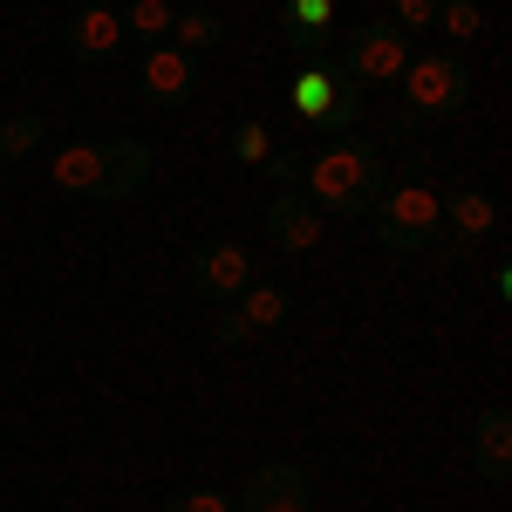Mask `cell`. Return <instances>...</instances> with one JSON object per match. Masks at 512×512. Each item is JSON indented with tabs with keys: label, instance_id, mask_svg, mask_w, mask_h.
Masks as SVG:
<instances>
[{
	"label": "cell",
	"instance_id": "8",
	"mask_svg": "<svg viewBox=\"0 0 512 512\" xmlns=\"http://www.w3.org/2000/svg\"><path fill=\"white\" fill-rule=\"evenodd\" d=\"M137 89H144V103H158V110L192 103V96H198V55L171 48V41H151L144 62H137Z\"/></svg>",
	"mask_w": 512,
	"mask_h": 512
},
{
	"label": "cell",
	"instance_id": "23",
	"mask_svg": "<svg viewBox=\"0 0 512 512\" xmlns=\"http://www.w3.org/2000/svg\"><path fill=\"white\" fill-rule=\"evenodd\" d=\"M164 512H233V499H226V492H212V485H198V492H178Z\"/></svg>",
	"mask_w": 512,
	"mask_h": 512
},
{
	"label": "cell",
	"instance_id": "17",
	"mask_svg": "<svg viewBox=\"0 0 512 512\" xmlns=\"http://www.w3.org/2000/svg\"><path fill=\"white\" fill-rule=\"evenodd\" d=\"M41 137H48L41 110H7V123H0V164H28L41 151Z\"/></svg>",
	"mask_w": 512,
	"mask_h": 512
},
{
	"label": "cell",
	"instance_id": "19",
	"mask_svg": "<svg viewBox=\"0 0 512 512\" xmlns=\"http://www.w3.org/2000/svg\"><path fill=\"white\" fill-rule=\"evenodd\" d=\"M437 35L451 41V48L478 41V35H485V14H478V0H437Z\"/></svg>",
	"mask_w": 512,
	"mask_h": 512
},
{
	"label": "cell",
	"instance_id": "20",
	"mask_svg": "<svg viewBox=\"0 0 512 512\" xmlns=\"http://www.w3.org/2000/svg\"><path fill=\"white\" fill-rule=\"evenodd\" d=\"M123 14V35H137V41H164L171 35V0H130V7H117Z\"/></svg>",
	"mask_w": 512,
	"mask_h": 512
},
{
	"label": "cell",
	"instance_id": "12",
	"mask_svg": "<svg viewBox=\"0 0 512 512\" xmlns=\"http://www.w3.org/2000/svg\"><path fill=\"white\" fill-rule=\"evenodd\" d=\"M62 41H69V55H76V62H110L130 35H123V14H117V7L82 0L76 14H69V28H62Z\"/></svg>",
	"mask_w": 512,
	"mask_h": 512
},
{
	"label": "cell",
	"instance_id": "7",
	"mask_svg": "<svg viewBox=\"0 0 512 512\" xmlns=\"http://www.w3.org/2000/svg\"><path fill=\"white\" fill-rule=\"evenodd\" d=\"M492 226H499V198L478 192V185H458V192L444 198V219H437V246H431V260L444 267V260L472 253V246L492 233Z\"/></svg>",
	"mask_w": 512,
	"mask_h": 512
},
{
	"label": "cell",
	"instance_id": "10",
	"mask_svg": "<svg viewBox=\"0 0 512 512\" xmlns=\"http://www.w3.org/2000/svg\"><path fill=\"white\" fill-rule=\"evenodd\" d=\"M267 246L287 253V260H308L321 246V212L294 192V185H280V198L267 205Z\"/></svg>",
	"mask_w": 512,
	"mask_h": 512
},
{
	"label": "cell",
	"instance_id": "24",
	"mask_svg": "<svg viewBox=\"0 0 512 512\" xmlns=\"http://www.w3.org/2000/svg\"><path fill=\"white\" fill-rule=\"evenodd\" d=\"M96 7H123V0H96Z\"/></svg>",
	"mask_w": 512,
	"mask_h": 512
},
{
	"label": "cell",
	"instance_id": "11",
	"mask_svg": "<svg viewBox=\"0 0 512 512\" xmlns=\"http://www.w3.org/2000/svg\"><path fill=\"white\" fill-rule=\"evenodd\" d=\"M246 280H253V253H246L239 239H212V246L192 253V287L205 301H233Z\"/></svg>",
	"mask_w": 512,
	"mask_h": 512
},
{
	"label": "cell",
	"instance_id": "3",
	"mask_svg": "<svg viewBox=\"0 0 512 512\" xmlns=\"http://www.w3.org/2000/svg\"><path fill=\"white\" fill-rule=\"evenodd\" d=\"M403 117H451V110H465L472 103V69H465V55L458 48H431V55H410V69H403Z\"/></svg>",
	"mask_w": 512,
	"mask_h": 512
},
{
	"label": "cell",
	"instance_id": "15",
	"mask_svg": "<svg viewBox=\"0 0 512 512\" xmlns=\"http://www.w3.org/2000/svg\"><path fill=\"white\" fill-rule=\"evenodd\" d=\"M144 178H151V151H144L137 137H110V144H103V205L144 192Z\"/></svg>",
	"mask_w": 512,
	"mask_h": 512
},
{
	"label": "cell",
	"instance_id": "1",
	"mask_svg": "<svg viewBox=\"0 0 512 512\" xmlns=\"http://www.w3.org/2000/svg\"><path fill=\"white\" fill-rule=\"evenodd\" d=\"M301 185H308V205L315 212H335V219H362L376 198L390 192V171H383V151L369 137H335L321 144L315 158L301 164Z\"/></svg>",
	"mask_w": 512,
	"mask_h": 512
},
{
	"label": "cell",
	"instance_id": "21",
	"mask_svg": "<svg viewBox=\"0 0 512 512\" xmlns=\"http://www.w3.org/2000/svg\"><path fill=\"white\" fill-rule=\"evenodd\" d=\"M267 158H274V130L260 117H239L233 123V164H246V171H267Z\"/></svg>",
	"mask_w": 512,
	"mask_h": 512
},
{
	"label": "cell",
	"instance_id": "5",
	"mask_svg": "<svg viewBox=\"0 0 512 512\" xmlns=\"http://www.w3.org/2000/svg\"><path fill=\"white\" fill-rule=\"evenodd\" d=\"M287 110L301 123H321V130H355V117H362V103L349 96V82L335 76V69H321V62H308L301 76L287 82Z\"/></svg>",
	"mask_w": 512,
	"mask_h": 512
},
{
	"label": "cell",
	"instance_id": "4",
	"mask_svg": "<svg viewBox=\"0 0 512 512\" xmlns=\"http://www.w3.org/2000/svg\"><path fill=\"white\" fill-rule=\"evenodd\" d=\"M410 35L396 28V21H362L349 35V48H342V69L335 76L342 82H362V89H390L403 69H410Z\"/></svg>",
	"mask_w": 512,
	"mask_h": 512
},
{
	"label": "cell",
	"instance_id": "13",
	"mask_svg": "<svg viewBox=\"0 0 512 512\" xmlns=\"http://www.w3.org/2000/svg\"><path fill=\"white\" fill-rule=\"evenodd\" d=\"M472 472L485 485H506L512 478V417L506 410H478L472 417Z\"/></svg>",
	"mask_w": 512,
	"mask_h": 512
},
{
	"label": "cell",
	"instance_id": "9",
	"mask_svg": "<svg viewBox=\"0 0 512 512\" xmlns=\"http://www.w3.org/2000/svg\"><path fill=\"white\" fill-rule=\"evenodd\" d=\"M246 512H315V472L294 465V458H274L246 478Z\"/></svg>",
	"mask_w": 512,
	"mask_h": 512
},
{
	"label": "cell",
	"instance_id": "22",
	"mask_svg": "<svg viewBox=\"0 0 512 512\" xmlns=\"http://www.w3.org/2000/svg\"><path fill=\"white\" fill-rule=\"evenodd\" d=\"M390 21L403 35H424V28H437V0H390Z\"/></svg>",
	"mask_w": 512,
	"mask_h": 512
},
{
	"label": "cell",
	"instance_id": "14",
	"mask_svg": "<svg viewBox=\"0 0 512 512\" xmlns=\"http://www.w3.org/2000/svg\"><path fill=\"white\" fill-rule=\"evenodd\" d=\"M48 185L69 192V198L103 205V144H69V151H55V158H48Z\"/></svg>",
	"mask_w": 512,
	"mask_h": 512
},
{
	"label": "cell",
	"instance_id": "2",
	"mask_svg": "<svg viewBox=\"0 0 512 512\" xmlns=\"http://www.w3.org/2000/svg\"><path fill=\"white\" fill-rule=\"evenodd\" d=\"M437 219H444V198L424 185V178H410V185H396L369 205V226H376V246L390 253V260H424L437 246Z\"/></svg>",
	"mask_w": 512,
	"mask_h": 512
},
{
	"label": "cell",
	"instance_id": "16",
	"mask_svg": "<svg viewBox=\"0 0 512 512\" xmlns=\"http://www.w3.org/2000/svg\"><path fill=\"white\" fill-rule=\"evenodd\" d=\"M164 41H171V48H185V55H205V48H219V41H226V21H219L212 7H178Z\"/></svg>",
	"mask_w": 512,
	"mask_h": 512
},
{
	"label": "cell",
	"instance_id": "6",
	"mask_svg": "<svg viewBox=\"0 0 512 512\" xmlns=\"http://www.w3.org/2000/svg\"><path fill=\"white\" fill-rule=\"evenodd\" d=\"M287 315H294V294H287V287H274V280H246V287L233 294V308L212 321V342L233 349V342H246V335H274Z\"/></svg>",
	"mask_w": 512,
	"mask_h": 512
},
{
	"label": "cell",
	"instance_id": "18",
	"mask_svg": "<svg viewBox=\"0 0 512 512\" xmlns=\"http://www.w3.org/2000/svg\"><path fill=\"white\" fill-rule=\"evenodd\" d=\"M328 21H335V0H287V7H280V35L294 41V48L321 41V35H328Z\"/></svg>",
	"mask_w": 512,
	"mask_h": 512
}]
</instances>
